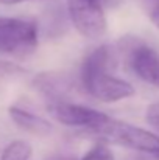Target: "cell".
<instances>
[{"instance_id":"1","label":"cell","mask_w":159,"mask_h":160,"mask_svg":"<svg viewBox=\"0 0 159 160\" xmlns=\"http://www.w3.org/2000/svg\"><path fill=\"white\" fill-rule=\"evenodd\" d=\"M91 132L108 143L131 148L145 154H151L155 157L159 156V137L139 126H133L130 123H123L108 117Z\"/></svg>"},{"instance_id":"2","label":"cell","mask_w":159,"mask_h":160,"mask_svg":"<svg viewBox=\"0 0 159 160\" xmlns=\"http://www.w3.org/2000/svg\"><path fill=\"white\" fill-rule=\"evenodd\" d=\"M38 47V25L33 20L0 17V54L25 58Z\"/></svg>"},{"instance_id":"3","label":"cell","mask_w":159,"mask_h":160,"mask_svg":"<svg viewBox=\"0 0 159 160\" xmlns=\"http://www.w3.org/2000/svg\"><path fill=\"white\" fill-rule=\"evenodd\" d=\"M105 9L102 0H67V11L72 23L83 36L89 39L105 34Z\"/></svg>"},{"instance_id":"4","label":"cell","mask_w":159,"mask_h":160,"mask_svg":"<svg viewBox=\"0 0 159 160\" xmlns=\"http://www.w3.org/2000/svg\"><path fill=\"white\" fill-rule=\"evenodd\" d=\"M80 78L84 90L91 97L103 103L122 101L134 95V87L130 82L114 76L109 72H97Z\"/></svg>"},{"instance_id":"5","label":"cell","mask_w":159,"mask_h":160,"mask_svg":"<svg viewBox=\"0 0 159 160\" xmlns=\"http://www.w3.org/2000/svg\"><path fill=\"white\" fill-rule=\"evenodd\" d=\"M47 110L52 115V118L59 121L61 124L70 128H84L89 132L108 118V115L100 110L75 104L67 100L47 101Z\"/></svg>"},{"instance_id":"6","label":"cell","mask_w":159,"mask_h":160,"mask_svg":"<svg viewBox=\"0 0 159 160\" xmlns=\"http://www.w3.org/2000/svg\"><path fill=\"white\" fill-rule=\"evenodd\" d=\"M128 61L142 81L159 87V56L153 48L145 44H134L128 53Z\"/></svg>"},{"instance_id":"7","label":"cell","mask_w":159,"mask_h":160,"mask_svg":"<svg viewBox=\"0 0 159 160\" xmlns=\"http://www.w3.org/2000/svg\"><path fill=\"white\" fill-rule=\"evenodd\" d=\"M33 87L47 101H59V100H67L75 84L66 73L45 72L33 79Z\"/></svg>"},{"instance_id":"8","label":"cell","mask_w":159,"mask_h":160,"mask_svg":"<svg viewBox=\"0 0 159 160\" xmlns=\"http://www.w3.org/2000/svg\"><path fill=\"white\" fill-rule=\"evenodd\" d=\"M8 113H9L11 120L14 121V124L27 132H31L36 135H49L53 131V126L49 120H45L36 113H31L25 109L11 106L8 109Z\"/></svg>"},{"instance_id":"9","label":"cell","mask_w":159,"mask_h":160,"mask_svg":"<svg viewBox=\"0 0 159 160\" xmlns=\"http://www.w3.org/2000/svg\"><path fill=\"white\" fill-rule=\"evenodd\" d=\"M115 61H117V56L114 48L108 44L100 45L98 48H95L84 58L80 76H87L97 72H109L115 67Z\"/></svg>"},{"instance_id":"10","label":"cell","mask_w":159,"mask_h":160,"mask_svg":"<svg viewBox=\"0 0 159 160\" xmlns=\"http://www.w3.org/2000/svg\"><path fill=\"white\" fill-rule=\"evenodd\" d=\"M31 145L25 140H14L11 142L2 152L0 160H28L31 157Z\"/></svg>"},{"instance_id":"11","label":"cell","mask_w":159,"mask_h":160,"mask_svg":"<svg viewBox=\"0 0 159 160\" xmlns=\"http://www.w3.org/2000/svg\"><path fill=\"white\" fill-rule=\"evenodd\" d=\"M81 160H114V154L111 152V149L103 145V143H98L95 146H92Z\"/></svg>"},{"instance_id":"12","label":"cell","mask_w":159,"mask_h":160,"mask_svg":"<svg viewBox=\"0 0 159 160\" xmlns=\"http://www.w3.org/2000/svg\"><path fill=\"white\" fill-rule=\"evenodd\" d=\"M145 117H147V123L159 132V103H155V104L148 106Z\"/></svg>"},{"instance_id":"13","label":"cell","mask_w":159,"mask_h":160,"mask_svg":"<svg viewBox=\"0 0 159 160\" xmlns=\"http://www.w3.org/2000/svg\"><path fill=\"white\" fill-rule=\"evenodd\" d=\"M148 12H150V19H151V22L159 28V3H156Z\"/></svg>"},{"instance_id":"14","label":"cell","mask_w":159,"mask_h":160,"mask_svg":"<svg viewBox=\"0 0 159 160\" xmlns=\"http://www.w3.org/2000/svg\"><path fill=\"white\" fill-rule=\"evenodd\" d=\"M102 3L105 8H117L122 3V0H102Z\"/></svg>"},{"instance_id":"15","label":"cell","mask_w":159,"mask_h":160,"mask_svg":"<svg viewBox=\"0 0 159 160\" xmlns=\"http://www.w3.org/2000/svg\"><path fill=\"white\" fill-rule=\"evenodd\" d=\"M45 160H77V159H73L70 156H61V154H58V156H50V157H47Z\"/></svg>"},{"instance_id":"16","label":"cell","mask_w":159,"mask_h":160,"mask_svg":"<svg viewBox=\"0 0 159 160\" xmlns=\"http://www.w3.org/2000/svg\"><path fill=\"white\" fill-rule=\"evenodd\" d=\"M24 2H34V0H0L2 5H17V3H24Z\"/></svg>"},{"instance_id":"17","label":"cell","mask_w":159,"mask_h":160,"mask_svg":"<svg viewBox=\"0 0 159 160\" xmlns=\"http://www.w3.org/2000/svg\"><path fill=\"white\" fill-rule=\"evenodd\" d=\"M140 2H142V3H144V5L148 8V11H150V9H151L156 3H159V0H140Z\"/></svg>"}]
</instances>
